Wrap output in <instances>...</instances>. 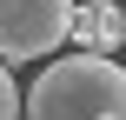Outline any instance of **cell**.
Listing matches in <instances>:
<instances>
[{"mask_svg":"<svg viewBox=\"0 0 126 120\" xmlns=\"http://www.w3.org/2000/svg\"><path fill=\"white\" fill-rule=\"evenodd\" d=\"M27 120H126V67L100 47H73L27 87Z\"/></svg>","mask_w":126,"mask_h":120,"instance_id":"1","label":"cell"},{"mask_svg":"<svg viewBox=\"0 0 126 120\" xmlns=\"http://www.w3.org/2000/svg\"><path fill=\"white\" fill-rule=\"evenodd\" d=\"M60 40H73V0H0V53L40 60Z\"/></svg>","mask_w":126,"mask_h":120,"instance_id":"2","label":"cell"},{"mask_svg":"<svg viewBox=\"0 0 126 120\" xmlns=\"http://www.w3.org/2000/svg\"><path fill=\"white\" fill-rule=\"evenodd\" d=\"M73 47H100V53L126 47V7L120 0H86V7H73Z\"/></svg>","mask_w":126,"mask_h":120,"instance_id":"3","label":"cell"},{"mask_svg":"<svg viewBox=\"0 0 126 120\" xmlns=\"http://www.w3.org/2000/svg\"><path fill=\"white\" fill-rule=\"evenodd\" d=\"M20 107H27V100H20V87H13V73H7V53H0V120H13Z\"/></svg>","mask_w":126,"mask_h":120,"instance_id":"4","label":"cell"}]
</instances>
